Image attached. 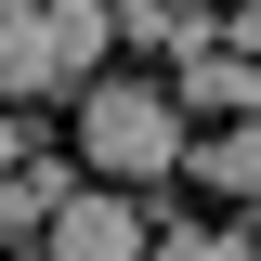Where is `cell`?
<instances>
[{"instance_id": "6da1fadb", "label": "cell", "mask_w": 261, "mask_h": 261, "mask_svg": "<svg viewBox=\"0 0 261 261\" xmlns=\"http://www.w3.org/2000/svg\"><path fill=\"white\" fill-rule=\"evenodd\" d=\"M79 170H105V196L183 170V118H170L157 79H92V92H79Z\"/></svg>"}, {"instance_id": "7a4b0ae2", "label": "cell", "mask_w": 261, "mask_h": 261, "mask_svg": "<svg viewBox=\"0 0 261 261\" xmlns=\"http://www.w3.org/2000/svg\"><path fill=\"white\" fill-rule=\"evenodd\" d=\"M39 261H144V196H105V183H79L39 222Z\"/></svg>"}, {"instance_id": "3957f363", "label": "cell", "mask_w": 261, "mask_h": 261, "mask_svg": "<svg viewBox=\"0 0 261 261\" xmlns=\"http://www.w3.org/2000/svg\"><path fill=\"white\" fill-rule=\"evenodd\" d=\"M170 65H183V79H170V118H209V130H235V118H248V105H261V65L248 53H222V39H196V53H170Z\"/></svg>"}, {"instance_id": "277c9868", "label": "cell", "mask_w": 261, "mask_h": 261, "mask_svg": "<svg viewBox=\"0 0 261 261\" xmlns=\"http://www.w3.org/2000/svg\"><path fill=\"white\" fill-rule=\"evenodd\" d=\"M105 65V0H39V92H92Z\"/></svg>"}, {"instance_id": "5b68a950", "label": "cell", "mask_w": 261, "mask_h": 261, "mask_svg": "<svg viewBox=\"0 0 261 261\" xmlns=\"http://www.w3.org/2000/svg\"><path fill=\"white\" fill-rule=\"evenodd\" d=\"M209 0H105V53H196Z\"/></svg>"}, {"instance_id": "8992f818", "label": "cell", "mask_w": 261, "mask_h": 261, "mask_svg": "<svg viewBox=\"0 0 261 261\" xmlns=\"http://www.w3.org/2000/svg\"><path fill=\"white\" fill-rule=\"evenodd\" d=\"M183 183H209V196H261V118H235V130H183Z\"/></svg>"}, {"instance_id": "52a82bcc", "label": "cell", "mask_w": 261, "mask_h": 261, "mask_svg": "<svg viewBox=\"0 0 261 261\" xmlns=\"http://www.w3.org/2000/svg\"><path fill=\"white\" fill-rule=\"evenodd\" d=\"M65 196H79V170H65V157H39V144H27V157L0 170V235H39V222L65 209Z\"/></svg>"}, {"instance_id": "ba28073f", "label": "cell", "mask_w": 261, "mask_h": 261, "mask_svg": "<svg viewBox=\"0 0 261 261\" xmlns=\"http://www.w3.org/2000/svg\"><path fill=\"white\" fill-rule=\"evenodd\" d=\"M0 105H39V0H0Z\"/></svg>"}, {"instance_id": "9c48e42d", "label": "cell", "mask_w": 261, "mask_h": 261, "mask_svg": "<svg viewBox=\"0 0 261 261\" xmlns=\"http://www.w3.org/2000/svg\"><path fill=\"white\" fill-rule=\"evenodd\" d=\"M144 261H222V248H209L196 222H157V235H144Z\"/></svg>"}, {"instance_id": "30bf717a", "label": "cell", "mask_w": 261, "mask_h": 261, "mask_svg": "<svg viewBox=\"0 0 261 261\" xmlns=\"http://www.w3.org/2000/svg\"><path fill=\"white\" fill-rule=\"evenodd\" d=\"M13 157H27V118H13V105H0V170H13Z\"/></svg>"}]
</instances>
